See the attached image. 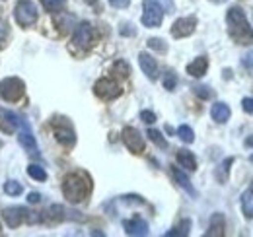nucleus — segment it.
I'll use <instances>...</instances> for the list:
<instances>
[{
	"mask_svg": "<svg viewBox=\"0 0 253 237\" xmlns=\"http://www.w3.org/2000/svg\"><path fill=\"white\" fill-rule=\"evenodd\" d=\"M242 107H244V111H246V113L253 115V97H246V99L242 101Z\"/></svg>",
	"mask_w": 253,
	"mask_h": 237,
	"instance_id": "4c0bfd02",
	"label": "nucleus"
},
{
	"mask_svg": "<svg viewBox=\"0 0 253 237\" xmlns=\"http://www.w3.org/2000/svg\"><path fill=\"white\" fill-rule=\"evenodd\" d=\"M2 218L8 224V228H18L24 222V206H10L2 210Z\"/></svg>",
	"mask_w": 253,
	"mask_h": 237,
	"instance_id": "4468645a",
	"label": "nucleus"
},
{
	"mask_svg": "<svg viewBox=\"0 0 253 237\" xmlns=\"http://www.w3.org/2000/svg\"><path fill=\"white\" fill-rule=\"evenodd\" d=\"M224 228H226V222H224V216L220 212L214 214L211 218V224H209V230H207V237H222L224 236Z\"/></svg>",
	"mask_w": 253,
	"mask_h": 237,
	"instance_id": "f3484780",
	"label": "nucleus"
},
{
	"mask_svg": "<svg viewBox=\"0 0 253 237\" xmlns=\"http://www.w3.org/2000/svg\"><path fill=\"white\" fill-rule=\"evenodd\" d=\"M138 64H140L142 72H144L150 80H156V78H158V64H156L154 57H150L148 53H140V55H138Z\"/></svg>",
	"mask_w": 253,
	"mask_h": 237,
	"instance_id": "2eb2a0df",
	"label": "nucleus"
},
{
	"mask_svg": "<svg viewBox=\"0 0 253 237\" xmlns=\"http://www.w3.org/2000/svg\"><path fill=\"white\" fill-rule=\"evenodd\" d=\"M28 175L32 179H35V181H47V171H45L43 167L35 165V163H32V165L28 167Z\"/></svg>",
	"mask_w": 253,
	"mask_h": 237,
	"instance_id": "c85d7f7f",
	"label": "nucleus"
},
{
	"mask_svg": "<svg viewBox=\"0 0 253 237\" xmlns=\"http://www.w3.org/2000/svg\"><path fill=\"white\" fill-rule=\"evenodd\" d=\"M121 200L125 204H144V198L138 195H126V197H121Z\"/></svg>",
	"mask_w": 253,
	"mask_h": 237,
	"instance_id": "c9c22d12",
	"label": "nucleus"
},
{
	"mask_svg": "<svg viewBox=\"0 0 253 237\" xmlns=\"http://www.w3.org/2000/svg\"><path fill=\"white\" fill-rule=\"evenodd\" d=\"M18 142H20V146H24V150H28L32 156H37V154H39V152H37V142H35V136H33L32 128H30V124H28L26 120L22 122V130H20Z\"/></svg>",
	"mask_w": 253,
	"mask_h": 237,
	"instance_id": "f8f14e48",
	"label": "nucleus"
},
{
	"mask_svg": "<svg viewBox=\"0 0 253 237\" xmlns=\"http://www.w3.org/2000/svg\"><path fill=\"white\" fill-rule=\"evenodd\" d=\"M92 193V179L84 171H76L66 175L63 181V195L70 204L84 202Z\"/></svg>",
	"mask_w": 253,
	"mask_h": 237,
	"instance_id": "f257e3e1",
	"label": "nucleus"
},
{
	"mask_svg": "<svg viewBox=\"0 0 253 237\" xmlns=\"http://www.w3.org/2000/svg\"><path fill=\"white\" fill-rule=\"evenodd\" d=\"M109 4H111L113 8H119V10H123V8H128L130 0H109Z\"/></svg>",
	"mask_w": 253,
	"mask_h": 237,
	"instance_id": "58836bf2",
	"label": "nucleus"
},
{
	"mask_svg": "<svg viewBox=\"0 0 253 237\" xmlns=\"http://www.w3.org/2000/svg\"><path fill=\"white\" fill-rule=\"evenodd\" d=\"M0 148H2V140H0Z\"/></svg>",
	"mask_w": 253,
	"mask_h": 237,
	"instance_id": "49530a36",
	"label": "nucleus"
},
{
	"mask_svg": "<svg viewBox=\"0 0 253 237\" xmlns=\"http://www.w3.org/2000/svg\"><path fill=\"white\" fill-rule=\"evenodd\" d=\"M232 115V111H230V107L224 103V101H216L214 105H212V109H211V117L214 118L218 124H224L228 118Z\"/></svg>",
	"mask_w": 253,
	"mask_h": 237,
	"instance_id": "a211bd4d",
	"label": "nucleus"
},
{
	"mask_svg": "<svg viewBox=\"0 0 253 237\" xmlns=\"http://www.w3.org/2000/svg\"><path fill=\"white\" fill-rule=\"evenodd\" d=\"M121 136H123V142H125V146L128 148V152H132V154H142L144 148H146L144 136L134 126H125L123 132H121Z\"/></svg>",
	"mask_w": 253,
	"mask_h": 237,
	"instance_id": "1a4fd4ad",
	"label": "nucleus"
},
{
	"mask_svg": "<svg viewBox=\"0 0 253 237\" xmlns=\"http://www.w3.org/2000/svg\"><path fill=\"white\" fill-rule=\"evenodd\" d=\"M24 222L26 224H39L41 222V214H37V212H33V210H28V208H24Z\"/></svg>",
	"mask_w": 253,
	"mask_h": 237,
	"instance_id": "72a5a7b5",
	"label": "nucleus"
},
{
	"mask_svg": "<svg viewBox=\"0 0 253 237\" xmlns=\"http://www.w3.org/2000/svg\"><path fill=\"white\" fill-rule=\"evenodd\" d=\"M84 2L90 4V6H94V8H99V6H97V0H84Z\"/></svg>",
	"mask_w": 253,
	"mask_h": 237,
	"instance_id": "c03bdc74",
	"label": "nucleus"
},
{
	"mask_svg": "<svg viewBox=\"0 0 253 237\" xmlns=\"http://www.w3.org/2000/svg\"><path fill=\"white\" fill-rule=\"evenodd\" d=\"M66 214H68V212H66L64 206H61V204H53V206L49 208V216H51V220H55V222L66 220V218H68Z\"/></svg>",
	"mask_w": 253,
	"mask_h": 237,
	"instance_id": "bb28decb",
	"label": "nucleus"
},
{
	"mask_svg": "<svg viewBox=\"0 0 253 237\" xmlns=\"http://www.w3.org/2000/svg\"><path fill=\"white\" fill-rule=\"evenodd\" d=\"M14 16H16V22L22 26V28H30L37 22L39 14H37V8L32 0H20L14 8Z\"/></svg>",
	"mask_w": 253,
	"mask_h": 237,
	"instance_id": "39448f33",
	"label": "nucleus"
},
{
	"mask_svg": "<svg viewBox=\"0 0 253 237\" xmlns=\"http://www.w3.org/2000/svg\"><path fill=\"white\" fill-rule=\"evenodd\" d=\"M175 158H177V163H179L181 167H185V169H189V171H195V169H197V159H195L193 152H189V150H179V152L175 154Z\"/></svg>",
	"mask_w": 253,
	"mask_h": 237,
	"instance_id": "aec40b11",
	"label": "nucleus"
},
{
	"mask_svg": "<svg viewBox=\"0 0 253 237\" xmlns=\"http://www.w3.org/2000/svg\"><path fill=\"white\" fill-rule=\"evenodd\" d=\"M4 193H6V195H10V197H20V195L24 193V187H22V183H18V181L10 179V181H6V183H4Z\"/></svg>",
	"mask_w": 253,
	"mask_h": 237,
	"instance_id": "5701e85b",
	"label": "nucleus"
},
{
	"mask_svg": "<svg viewBox=\"0 0 253 237\" xmlns=\"http://www.w3.org/2000/svg\"><path fill=\"white\" fill-rule=\"evenodd\" d=\"M64 6H66V0H43V8L47 12H53V14L61 12Z\"/></svg>",
	"mask_w": 253,
	"mask_h": 237,
	"instance_id": "cd10ccee",
	"label": "nucleus"
},
{
	"mask_svg": "<svg viewBox=\"0 0 253 237\" xmlns=\"http://www.w3.org/2000/svg\"><path fill=\"white\" fill-rule=\"evenodd\" d=\"M242 64H244V66H246L248 70H253V51L250 53V55H246V57H244Z\"/></svg>",
	"mask_w": 253,
	"mask_h": 237,
	"instance_id": "ea45409f",
	"label": "nucleus"
},
{
	"mask_svg": "<svg viewBox=\"0 0 253 237\" xmlns=\"http://www.w3.org/2000/svg\"><path fill=\"white\" fill-rule=\"evenodd\" d=\"M142 26L146 28H160L164 20V10L158 0H142Z\"/></svg>",
	"mask_w": 253,
	"mask_h": 237,
	"instance_id": "423d86ee",
	"label": "nucleus"
},
{
	"mask_svg": "<svg viewBox=\"0 0 253 237\" xmlns=\"http://www.w3.org/2000/svg\"><path fill=\"white\" fill-rule=\"evenodd\" d=\"M193 93H195L197 97H201V99H211V97L214 95V91L209 88V86H195V88H193Z\"/></svg>",
	"mask_w": 253,
	"mask_h": 237,
	"instance_id": "473e14b6",
	"label": "nucleus"
},
{
	"mask_svg": "<svg viewBox=\"0 0 253 237\" xmlns=\"http://www.w3.org/2000/svg\"><path fill=\"white\" fill-rule=\"evenodd\" d=\"M94 93L103 101H113L123 93V89L113 78H99L94 84Z\"/></svg>",
	"mask_w": 253,
	"mask_h": 237,
	"instance_id": "0eeeda50",
	"label": "nucleus"
},
{
	"mask_svg": "<svg viewBox=\"0 0 253 237\" xmlns=\"http://www.w3.org/2000/svg\"><path fill=\"white\" fill-rule=\"evenodd\" d=\"M72 45L78 47V49H84V51L94 45V28H92V24H88V22L78 24V28L74 30V35H72Z\"/></svg>",
	"mask_w": 253,
	"mask_h": 237,
	"instance_id": "6e6552de",
	"label": "nucleus"
},
{
	"mask_svg": "<svg viewBox=\"0 0 253 237\" xmlns=\"http://www.w3.org/2000/svg\"><path fill=\"white\" fill-rule=\"evenodd\" d=\"M244 144H246V146H248V148H253V136H248V138H246V142H244Z\"/></svg>",
	"mask_w": 253,
	"mask_h": 237,
	"instance_id": "37998d69",
	"label": "nucleus"
},
{
	"mask_svg": "<svg viewBox=\"0 0 253 237\" xmlns=\"http://www.w3.org/2000/svg\"><path fill=\"white\" fill-rule=\"evenodd\" d=\"M51 126H53V132H55V138L59 144H63L64 148H72L76 144V132L70 124V120L64 117H57L51 120Z\"/></svg>",
	"mask_w": 253,
	"mask_h": 237,
	"instance_id": "20e7f679",
	"label": "nucleus"
},
{
	"mask_svg": "<svg viewBox=\"0 0 253 237\" xmlns=\"http://www.w3.org/2000/svg\"><path fill=\"white\" fill-rule=\"evenodd\" d=\"M189 230H191V220H183L179 226H175L173 230H169V232H166V237H185L189 236Z\"/></svg>",
	"mask_w": 253,
	"mask_h": 237,
	"instance_id": "4be33fe9",
	"label": "nucleus"
},
{
	"mask_svg": "<svg viewBox=\"0 0 253 237\" xmlns=\"http://www.w3.org/2000/svg\"><path fill=\"white\" fill-rule=\"evenodd\" d=\"M146 43H148V47H150L152 51H158V53H166V51H168L166 41H164V39H160V37H150Z\"/></svg>",
	"mask_w": 253,
	"mask_h": 237,
	"instance_id": "c756f323",
	"label": "nucleus"
},
{
	"mask_svg": "<svg viewBox=\"0 0 253 237\" xmlns=\"http://www.w3.org/2000/svg\"><path fill=\"white\" fill-rule=\"evenodd\" d=\"M250 161H252V163H253V156H252V158H250Z\"/></svg>",
	"mask_w": 253,
	"mask_h": 237,
	"instance_id": "a18cd8bd",
	"label": "nucleus"
},
{
	"mask_svg": "<svg viewBox=\"0 0 253 237\" xmlns=\"http://www.w3.org/2000/svg\"><path fill=\"white\" fill-rule=\"evenodd\" d=\"M171 175H173V179H175V183L181 187V189H185L187 193H189L191 197H197V191L193 189V185H191L189 177L179 169V167H171Z\"/></svg>",
	"mask_w": 253,
	"mask_h": 237,
	"instance_id": "6ab92c4d",
	"label": "nucleus"
},
{
	"mask_svg": "<svg viewBox=\"0 0 253 237\" xmlns=\"http://www.w3.org/2000/svg\"><path fill=\"white\" fill-rule=\"evenodd\" d=\"M8 35H10V26H8V22H4V20L0 18V51L6 47Z\"/></svg>",
	"mask_w": 253,
	"mask_h": 237,
	"instance_id": "7c9ffc66",
	"label": "nucleus"
},
{
	"mask_svg": "<svg viewBox=\"0 0 253 237\" xmlns=\"http://www.w3.org/2000/svg\"><path fill=\"white\" fill-rule=\"evenodd\" d=\"M26 93V84L24 80L16 78V76H10V78H4L0 82V99L8 101V103H16L24 97Z\"/></svg>",
	"mask_w": 253,
	"mask_h": 237,
	"instance_id": "7ed1b4c3",
	"label": "nucleus"
},
{
	"mask_svg": "<svg viewBox=\"0 0 253 237\" xmlns=\"http://www.w3.org/2000/svg\"><path fill=\"white\" fill-rule=\"evenodd\" d=\"M209 70V59L207 57H197V59L187 64V74L193 78H201L205 76Z\"/></svg>",
	"mask_w": 253,
	"mask_h": 237,
	"instance_id": "dca6fc26",
	"label": "nucleus"
},
{
	"mask_svg": "<svg viewBox=\"0 0 253 237\" xmlns=\"http://www.w3.org/2000/svg\"><path fill=\"white\" fill-rule=\"evenodd\" d=\"M123 228H125L126 236H138V237H144L148 236V222L142 220V218H132V220H125L123 222Z\"/></svg>",
	"mask_w": 253,
	"mask_h": 237,
	"instance_id": "ddd939ff",
	"label": "nucleus"
},
{
	"mask_svg": "<svg viewBox=\"0 0 253 237\" xmlns=\"http://www.w3.org/2000/svg\"><path fill=\"white\" fill-rule=\"evenodd\" d=\"M177 86V76H175V72H171V70H168L166 74H164V88L166 89H175Z\"/></svg>",
	"mask_w": 253,
	"mask_h": 237,
	"instance_id": "2f4dec72",
	"label": "nucleus"
},
{
	"mask_svg": "<svg viewBox=\"0 0 253 237\" xmlns=\"http://www.w3.org/2000/svg\"><path fill=\"white\" fill-rule=\"evenodd\" d=\"M197 30V16H185V18H179L173 22L171 26V35L175 39H183V37H189Z\"/></svg>",
	"mask_w": 253,
	"mask_h": 237,
	"instance_id": "9d476101",
	"label": "nucleus"
},
{
	"mask_svg": "<svg viewBox=\"0 0 253 237\" xmlns=\"http://www.w3.org/2000/svg\"><path fill=\"white\" fill-rule=\"evenodd\" d=\"M28 202H30V204L41 202V195H39V193H30V195H28Z\"/></svg>",
	"mask_w": 253,
	"mask_h": 237,
	"instance_id": "a19ab883",
	"label": "nucleus"
},
{
	"mask_svg": "<svg viewBox=\"0 0 253 237\" xmlns=\"http://www.w3.org/2000/svg\"><path fill=\"white\" fill-rule=\"evenodd\" d=\"M22 122H24V120L18 117L16 113H12V111L0 107V132H4V134H12L18 126H22Z\"/></svg>",
	"mask_w": 253,
	"mask_h": 237,
	"instance_id": "9b49d317",
	"label": "nucleus"
},
{
	"mask_svg": "<svg viewBox=\"0 0 253 237\" xmlns=\"http://www.w3.org/2000/svg\"><path fill=\"white\" fill-rule=\"evenodd\" d=\"M216 2H220V0H216Z\"/></svg>",
	"mask_w": 253,
	"mask_h": 237,
	"instance_id": "de8ad7c7",
	"label": "nucleus"
},
{
	"mask_svg": "<svg viewBox=\"0 0 253 237\" xmlns=\"http://www.w3.org/2000/svg\"><path fill=\"white\" fill-rule=\"evenodd\" d=\"M242 212L248 220L253 218V185L242 195Z\"/></svg>",
	"mask_w": 253,
	"mask_h": 237,
	"instance_id": "412c9836",
	"label": "nucleus"
},
{
	"mask_svg": "<svg viewBox=\"0 0 253 237\" xmlns=\"http://www.w3.org/2000/svg\"><path fill=\"white\" fill-rule=\"evenodd\" d=\"M177 136H179L185 144H193V142H195V132H193V128L187 126V124H181V126L177 128Z\"/></svg>",
	"mask_w": 253,
	"mask_h": 237,
	"instance_id": "393cba45",
	"label": "nucleus"
},
{
	"mask_svg": "<svg viewBox=\"0 0 253 237\" xmlns=\"http://www.w3.org/2000/svg\"><path fill=\"white\" fill-rule=\"evenodd\" d=\"M226 22H228V33L238 45H252L253 43V30L246 18V12L240 6H232L226 12Z\"/></svg>",
	"mask_w": 253,
	"mask_h": 237,
	"instance_id": "f03ea898",
	"label": "nucleus"
},
{
	"mask_svg": "<svg viewBox=\"0 0 253 237\" xmlns=\"http://www.w3.org/2000/svg\"><path fill=\"white\" fill-rule=\"evenodd\" d=\"M140 118H142L146 124H152V122H156V115H154L152 111H142V113H140Z\"/></svg>",
	"mask_w": 253,
	"mask_h": 237,
	"instance_id": "e433bc0d",
	"label": "nucleus"
},
{
	"mask_svg": "<svg viewBox=\"0 0 253 237\" xmlns=\"http://www.w3.org/2000/svg\"><path fill=\"white\" fill-rule=\"evenodd\" d=\"M111 72H113L115 76H119V78H128V76H130V66H128V62H125V60H117V62L113 64Z\"/></svg>",
	"mask_w": 253,
	"mask_h": 237,
	"instance_id": "b1692460",
	"label": "nucleus"
},
{
	"mask_svg": "<svg viewBox=\"0 0 253 237\" xmlns=\"http://www.w3.org/2000/svg\"><path fill=\"white\" fill-rule=\"evenodd\" d=\"M148 138L158 146V148H162V150H166L168 148V140L162 136V132L160 130H156V128H148Z\"/></svg>",
	"mask_w": 253,
	"mask_h": 237,
	"instance_id": "a878e982",
	"label": "nucleus"
},
{
	"mask_svg": "<svg viewBox=\"0 0 253 237\" xmlns=\"http://www.w3.org/2000/svg\"><path fill=\"white\" fill-rule=\"evenodd\" d=\"M234 163V158H226L224 161H222L220 165V173H218V179H220L222 183L226 181V177H228V169H230V165Z\"/></svg>",
	"mask_w": 253,
	"mask_h": 237,
	"instance_id": "f704fd0d",
	"label": "nucleus"
},
{
	"mask_svg": "<svg viewBox=\"0 0 253 237\" xmlns=\"http://www.w3.org/2000/svg\"><path fill=\"white\" fill-rule=\"evenodd\" d=\"M121 35H134V26H130V24L121 26Z\"/></svg>",
	"mask_w": 253,
	"mask_h": 237,
	"instance_id": "79ce46f5",
	"label": "nucleus"
}]
</instances>
